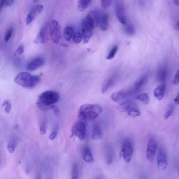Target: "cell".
Instances as JSON below:
<instances>
[{
  "instance_id": "cell-1",
  "label": "cell",
  "mask_w": 179,
  "mask_h": 179,
  "mask_svg": "<svg viewBox=\"0 0 179 179\" xmlns=\"http://www.w3.org/2000/svg\"><path fill=\"white\" fill-rule=\"evenodd\" d=\"M60 96L56 91L49 90L45 91L38 97L36 102L38 107L42 111L52 109L53 104L59 100Z\"/></svg>"
},
{
  "instance_id": "cell-2",
  "label": "cell",
  "mask_w": 179,
  "mask_h": 179,
  "mask_svg": "<svg viewBox=\"0 0 179 179\" xmlns=\"http://www.w3.org/2000/svg\"><path fill=\"white\" fill-rule=\"evenodd\" d=\"M102 112L100 106L87 104L82 105L78 111V118L83 121H92L95 120Z\"/></svg>"
},
{
  "instance_id": "cell-3",
  "label": "cell",
  "mask_w": 179,
  "mask_h": 179,
  "mask_svg": "<svg viewBox=\"0 0 179 179\" xmlns=\"http://www.w3.org/2000/svg\"><path fill=\"white\" fill-rule=\"evenodd\" d=\"M86 125L85 121L80 120L74 124L71 129V137H76L80 141L83 140L85 139Z\"/></svg>"
},
{
  "instance_id": "cell-4",
  "label": "cell",
  "mask_w": 179,
  "mask_h": 179,
  "mask_svg": "<svg viewBox=\"0 0 179 179\" xmlns=\"http://www.w3.org/2000/svg\"><path fill=\"white\" fill-rule=\"evenodd\" d=\"M32 76L28 72H23L16 75L14 81L18 85L24 88H32Z\"/></svg>"
},
{
  "instance_id": "cell-5",
  "label": "cell",
  "mask_w": 179,
  "mask_h": 179,
  "mask_svg": "<svg viewBox=\"0 0 179 179\" xmlns=\"http://www.w3.org/2000/svg\"><path fill=\"white\" fill-rule=\"evenodd\" d=\"M133 146L132 142L127 139L124 141L122 144L120 154L126 163L130 162L133 153Z\"/></svg>"
},
{
  "instance_id": "cell-6",
  "label": "cell",
  "mask_w": 179,
  "mask_h": 179,
  "mask_svg": "<svg viewBox=\"0 0 179 179\" xmlns=\"http://www.w3.org/2000/svg\"><path fill=\"white\" fill-rule=\"evenodd\" d=\"M50 37L52 41L55 43H59L61 38V30L58 22L53 20L50 26Z\"/></svg>"
},
{
  "instance_id": "cell-7",
  "label": "cell",
  "mask_w": 179,
  "mask_h": 179,
  "mask_svg": "<svg viewBox=\"0 0 179 179\" xmlns=\"http://www.w3.org/2000/svg\"><path fill=\"white\" fill-rule=\"evenodd\" d=\"M158 145L155 139L153 137L149 139L148 142L147 149V157L148 160L152 162L156 156Z\"/></svg>"
},
{
  "instance_id": "cell-8",
  "label": "cell",
  "mask_w": 179,
  "mask_h": 179,
  "mask_svg": "<svg viewBox=\"0 0 179 179\" xmlns=\"http://www.w3.org/2000/svg\"><path fill=\"white\" fill-rule=\"evenodd\" d=\"M133 90H124L113 93L111 96V99L114 102H119L132 94Z\"/></svg>"
},
{
  "instance_id": "cell-9",
  "label": "cell",
  "mask_w": 179,
  "mask_h": 179,
  "mask_svg": "<svg viewBox=\"0 0 179 179\" xmlns=\"http://www.w3.org/2000/svg\"><path fill=\"white\" fill-rule=\"evenodd\" d=\"M45 63V59L43 58L37 57L29 62L27 68L30 71H34L43 66Z\"/></svg>"
},
{
  "instance_id": "cell-10",
  "label": "cell",
  "mask_w": 179,
  "mask_h": 179,
  "mask_svg": "<svg viewBox=\"0 0 179 179\" xmlns=\"http://www.w3.org/2000/svg\"><path fill=\"white\" fill-rule=\"evenodd\" d=\"M116 13L120 22L122 24H126L127 20L125 15V8L122 4H117L116 6Z\"/></svg>"
},
{
  "instance_id": "cell-11",
  "label": "cell",
  "mask_w": 179,
  "mask_h": 179,
  "mask_svg": "<svg viewBox=\"0 0 179 179\" xmlns=\"http://www.w3.org/2000/svg\"><path fill=\"white\" fill-rule=\"evenodd\" d=\"M82 30L83 42L84 43L86 44L88 43L90 39L92 36L93 30L82 21Z\"/></svg>"
},
{
  "instance_id": "cell-12",
  "label": "cell",
  "mask_w": 179,
  "mask_h": 179,
  "mask_svg": "<svg viewBox=\"0 0 179 179\" xmlns=\"http://www.w3.org/2000/svg\"><path fill=\"white\" fill-rule=\"evenodd\" d=\"M157 163L158 167L162 170H164L167 168L168 160L167 156L162 151H160L157 157Z\"/></svg>"
},
{
  "instance_id": "cell-13",
  "label": "cell",
  "mask_w": 179,
  "mask_h": 179,
  "mask_svg": "<svg viewBox=\"0 0 179 179\" xmlns=\"http://www.w3.org/2000/svg\"><path fill=\"white\" fill-rule=\"evenodd\" d=\"M166 87V84L162 83L154 89L153 94L157 99L161 100L163 99L165 95Z\"/></svg>"
},
{
  "instance_id": "cell-14",
  "label": "cell",
  "mask_w": 179,
  "mask_h": 179,
  "mask_svg": "<svg viewBox=\"0 0 179 179\" xmlns=\"http://www.w3.org/2000/svg\"><path fill=\"white\" fill-rule=\"evenodd\" d=\"M102 136V131L99 126L95 124L92 127L91 138L93 140H98L101 139Z\"/></svg>"
},
{
  "instance_id": "cell-15",
  "label": "cell",
  "mask_w": 179,
  "mask_h": 179,
  "mask_svg": "<svg viewBox=\"0 0 179 179\" xmlns=\"http://www.w3.org/2000/svg\"><path fill=\"white\" fill-rule=\"evenodd\" d=\"M83 158L85 161L87 163H91L94 161V158L91 153L90 149L85 147L83 149Z\"/></svg>"
},
{
  "instance_id": "cell-16",
  "label": "cell",
  "mask_w": 179,
  "mask_h": 179,
  "mask_svg": "<svg viewBox=\"0 0 179 179\" xmlns=\"http://www.w3.org/2000/svg\"><path fill=\"white\" fill-rule=\"evenodd\" d=\"M148 78L147 75H144L134 83L133 86V90L134 91H138L145 85L147 82Z\"/></svg>"
},
{
  "instance_id": "cell-17",
  "label": "cell",
  "mask_w": 179,
  "mask_h": 179,
  "mask_svg": "<svg viewBox=\"0 0 179 179\" xmlns=\"http://www.w3.org/2000/svg\"><path fill=\"white\" fill-rule=\"evenodd\" d=\"M115 78L112 76L107 78L104 81L101 87V92L102 94H104L107 92L108 89L112 85L114 82Z\"/></svg>"
},
{
  "instance_id": "cell-18",
  "label": "cell",
  "mask_w": 179,
  "mask_h": 179,
  "mask_svg": "<svg viewBox=\"0 0 179 179\" xmlns=\"http://www.w3.org/2000/svg\"><path fill=\"white\" fill-rule=\"evenodd\" d=\"M109 18L107 14H103L100 20L98 25L102 31H105L108 27Z\"/></svg>"
},
{
  "instance_id": "cell-19",
  "label": "cell",
  "mask_w": 179,
  "mask_h": 179,
  "mask_svg": "<svg viewBox=\"0 0 179 179\" xmlns=\"http://www.w3.org/2000/svg\"><path fill=\"white\" fill-rule=\"evenodd\" d=\"M133 102L130 100H126L122 102L118 106V109L120 112H124L127 111L129 108L133 105Z\"/></svg>"
},
{
  "instance_id": "cell-20",
  "label": "cell",
  "mask_w": 179,
  "mask_h": 179,
  "mask_svg": "<svg viewBox=\"0 0 179 179\" xmlns=\"http://www.w3.org/2000/svg\"><path fill=\"white\" fill-rule=\"evenodd\" d=\"M167 70L166 67H163L160 69L158 72V78L162 83H165L167 79Z\"/></svg>"
},
{
  "instance_id": "cell-21",
  "label": "cell",
  "mask_w": 179,
  "mask_h": 179,
  "mask_svg": "<svg viewBox=\"0 0 179 179\" xmlns=\"http://www.w3.org/2000/svg\"><path fill=\"white\" fill-rule=\"evenodd\" d=\"M91 1L80 0L78 2L77 9L80 12H83L90 5Z\"/></svg>"
},
{
  "instance_id": "cell-22",
  "label": "cell",
  "mask_w": 179,
  "mask_h": 179,
  "mask_svg": "<svg viewBox=\"0 0 179 179\" xmlns=\"http://www.w3.org/2000/svg\"><path fill=\"white\" fill-rule=\"evenodd\" d=\"M126 112L129 116L133 118L136 117L140 115V111L135 107L134 104L129 107Z\"/></svg>"
},
{
  "instance_id": "cell-23",
  "label": "cell",
  "mask_w": 179,
  "mask_h": 179,
  "mask_svg": "<svg viewBox=\"0 0 179 179\" xmlns=\"http://www.w3.org/2000/svg\"><path fill=\"white\" fill-rule=\"evenodd\" d=\"M73 33L72 27L70 26L66 27L64 31V36L65 40L69 41L72 39Z\"/></svg>"
},
{
  "instance_id": "cell-24",
  "label": "cell",
  "mask_w": 179,
  "mask_h": 179,
  "mask_svg": "<svg viewBox=\"0 0 179 179\" xmlns=\"http://www.w3.org/2000/svg\"><path fill=\"white\" fill-rule=\"evenodd\" d=\"M136 98L137 99L140 100L145 104H147L149 103L150 101L148 94L146 93L138 95L136 96Z\"/></svg>"
},
{
  "instance_id": "cell-25",
  "label": "cell",
  "mask_w": 179,
  "mask_h": 179,
  "mask_svg": "<svg viewBox=\"0 0 179 179\" xmlns=\"http://www.w3.org/2000/svg\"><path fill=\"white\" fill-rule=\"evenodd\" d=\"M36 13H37V12H36L35 7L29 12L26 18V23L27 25L30 24L33 20L34 19L36 16Z\"/></svg>"
},
{
  "instance_id": "cell-26",
  "label": "cell",
  "mask_w": 179,
  "mask_h": 179,
  "mask_svg": "<svg viewBox=\"0 0 179 179\" xmlns=\"http://www.w3.org/2000/svg\"><path fill=\"white\" fill-rule=\"evenodd\" d=\"M114 153L112 149H109L107 151L106 154V161L108 164L112 163L114 158Z\"/></svg>"
},
{
  "instance_id": "cell-27",
  "label": "cell",
  "mask_w": 179,
  "mask_h": 179,
  "mask_svg": "<svg viewBox=\"0 0 179 179\" xmlns=\"http://www.w3.org/2000/svg\"><path fill=\"white\" fill-rule=\"evenodd\" d=\"M38 40L42 44L45 43V28L44 27L42 29L38 36Z\"/></svg>"
},
{
  "instance_id": "cell-28",
  "label": "cell",
  "mask_w": 179,
  "mask_h": 179,
  "mask_svg": "<svg viewBox=\"0 0 179 179\" xmlns=\"http://www.w3.org/2000/svg\"><path fill=\"white\" fill-rule=\"evenodd\" d=\"M174 109V106L172 104L169 106L164 115V119H167L172 115Z\"/></svg>"
},
{
  "instance_id": "cell-29",
  "label": "cell",
  "mask_w": 179,
  "mask_h": 179,
  "mask_svg": "<svg viewBox=\"0 0 179 179\" xmlns=\"http://www.w3.org/2000/svg\"><path fill=\"white\" fill-rule=\"evenodd\" d=\"M83 40V36L79 33H75L73 37V40L76 44H78Z\"/></svg>"
},
{
  "instance_id": "cell-30",
  "label": "cell",
  "mask_w": 179,
  "mask_h": 179,
  "mask_svg": "<svg viewBox=\"0 0 179 179\" xmlns=\"http://www.w3.org/2000/svg\"><path fill=\"white\" fill-rule=\"evenodd\" d=\"M118 50V47L117 46H115L114 48L111 49L110 52L109 53L108 55L106 58L107 60H110L113 59L117 52Z\"/></svg>"
},
{
  "instance_id": "cell-31",
  "label": "cell",
  "mask_w": 179,
  "mask_h": 179,
  "mask_svg": "<svg viewBox=\"0 0 179 179\" xmlns=\"http://www.w3.org/2000/svg\"><path fill=\"white\" fill-rule=\"evenodd\" d=\"M2 107L4 109L5 112L7 114L10 112L11 107V102L10 100H5L3 103Z\"/></svg>"
},
{
  "instance_id": "cell-32",
  "label": "cell",
  "mask_w": 179,
  "mask_h": 179,
  "mask_svg": "<svg viewBox=\"0 0 179 179\" xmlns=\"http://www.w3.org/2000/svg\"><path fill=\"white\" fill-rule=\"evenodd\" d=\"M125 27V31L127 34L132 35L134 34L135 30L134 27L133 26L129 23V24H126Z\"/></svg>"
},
{
  "instance_id": "cell-33",
  "label": "cell",
  "mask_w": 179,
  "mask_h": 179,
  "mask_svg": "<svg viewBox=\"0 0 179 179\" xmlns=\"http://www.w3.org/2000/svg\"><path fill=\"white\" fill-rule=\"evenodd\" d=\"M13 32V28L12 27H10L7 31L4 37V40L5 42H8L10 40L11 37Z\"/></svg>"
},
{
  "instance_id": "cell-34",
  "label": "cell",
  "mask_w": 179,
  "mask_h": 179,
  "mask_svg": "<svg viewBox=\"0 0 179 179\" xmlns=\"http://www.w3.org/2000/svg\"><path fill=\"white\" fill-rule=\"evenodd\" d=\"M40 133L42 135H45L46 132V124L45 120L42 122L40 126Z\"/></svg>"
},
{
  "instance_id": "cell-35",
  "label": "cell",
  "mask_w": 179,
  "mask_h": 179,
  "mask_svg": "<svg viewBox=\"0 0 179 179\" xmlns=\"http://www.w3.org/2000/svg\"><path fill=\"white\" fill-rule=\"evenodd\" d=\"M79 175V169L78 165L76 164H75L73 166L72 171V177H77L78 178Z\"/></svg>"
},
{
  "instance_id": "cell-36",
  "label": "cell",
  "mask_w": 179,
  "mask_h": 179,
  "mask_svg": "<svg viewBox=\"0 0 179 179\" xmlns=\"http://www.w3.org/2000/svg\"><path fill=\"white\" fill-rule=\"evenodd\" d=\"M8 151L11 154L13 153L15 149V145L13 142H9L7 146Z\"/></svg>"
},
{
  "instance_id": "cell-37",
  "label": "cell",
  "mask_w": 179,
  "mask_h": 179,
  "mask_svg": "<svg viewBox=\"0 0 179 179\" xmlns=\"http://www.w3.org/2000/svg\"><path fill=\"white\" fill-rule=\"evenodd\" d=\"M111 4V1L109 0H103L101 1V4L104 8H107L110 6Z\"/></svg>"
},
{
  "instance_id": "cell-38",
  "label": "cell",
  "mask_w": 179,
  "mask_h": 179,
  "mask_svg": "<svg viewBox=\"0 0 179 179\" xmlns=\"http://www.w3.org/2000/svg\"><path fill=\"white\" fill-rule=\"evenodd\" d=\"M58 129L56 128L51 133L49 136V138L51 140H53L55 138L58 134Z\"/></svg>"
},
{
  "instance_id": "cell-39",
  "label": "cell",
  "mask_w": 179,
  "mask_h": 179,
  "mask_svg": "<svg viewBox=\"0 0 179 179\" xmlns=\"http://www.w3.org/2000/svg\"><path fill=\"white\" fill-rule=\"evenodd\" d=\"M24 46L23 45H21L18 47V48L16 51V53L19 55L23 54L24 52Z\"/></svg>"
},
{
  "instance_id": "cell-40",
  "label": "cell",
  "mask_w": 179,
  "mask_h": 179,
  "mask_svg": "<svg viewBox=\"0 0 179 179\" xmlns=\"http://www.w3.org/2000/svg\"><path fill=\"white\" fill-rule=\"evenodd\" d=\"M179 70H178V71H177L176 75H175L174 79H173V83H174V85H178L179 82Z\"/></svg>"
},
{
  "instance_id": "cell-41",
  "label": "cell",
  "mask_w": 179,
  "mask_h": 179,
  "mask_svg": "<svg viewBox=\"0 0 179 179\" xmlns=\"http://www.w3.org/2000/svg\"><path fill=\"white\" fill-rule=\"evenodd\" d=\"M36 10L37 12L39 13H41L43 12V6L42 5H38L35 7Z\"/></svg>"
},
{
  "instance_id": "cell-42",
  "label": "cell",
  "mask_w": 179,
  "mask_h": 179,
  "mask_svg": "<svg viewBox=\"0 0 179 179\" xmlns=\"http://www.w3.org/2000/svg\"><path fill=\"white\" fill-rule=\"evenodd\" d=\"M14 2V1H4V6H11L13 4Z\"/></svg>"
},
{
  "instance_id": "cell-43",
  "label": "cell",
  "mask_w": 179,
  "mask_h": 179,
  "mask_svg": "<svg viewBox=\"0 0 179 179\" xmlns=\"http://www.w3.org/2000/svg\"><path fill=\"white\" fill-rule=\"evenodd\" d=\"M52 109L53 111L54 114L55 115H58L59 113V109L56 106L53 105Z\"/></svg>"
},
{
  "instance_id": "cell-44",
  "label": "cell",
  "mask_w": 179,
  "mask_h": 179,
  "mask_svg": "<svg viewBox=\"0 0 179 179\" xmlns=\"http://www.w3.org/2000/svg\"><path fill=\"white\" fill-rule=\"evenodd\" d=\"M174 103L176 105L179 104V94L177 95L176 98L174 100Z\"/></svg>"
},
{
  "instance_id": "cell-45",
  "label": "cell",
  "mask_w": 179,
  "mask_h": 179,
  "mask_svg": "<svg viewBox=\"0 0 179 179\" xmlns=\"http://www.w3.org/2000/svg\"><path fill=\"white\" fill-rule=\"evenodd\" d=\"M175 28H176V30H179V22L178 21L175 25Z\"/></svg>"
},
{
  "instance_id": "cell-46",
  "label": "cell",
  "mask_w": 179,
  "mask_h": 179,
  "mask_svg": "<svg viewBox=\"0 0 179 179\" xmlns=\"http://www.w3.org/2000/svg\"><path fill=\"white\" fill-rule=\"evenodd\" d=\"M36 179H42L40 175L38 174L36 176Z\"/></svg>"
},
{
  "instance_id": "cell-47",
  "label": "cell",
  "mask_w": 179,
  "mask_h": 179,
  "mask_svg": "<svg viewBox=\"0 0 179 179\" xmlns=\"http://www.w3.org/2000/svg\"><path fill=\"white\" fill-rule=\"evenodd\" d=\"M179 1H176H176H175V3L176 5H178L179 3Z\"/></svg>"
},
{
  "instance_id": "cell-48",
  "label": "cell",
  "mask_w": 179,
  "mask_h": 179,
  "mask_svg": "<svg viewBox=\"0 0 179 179\" xmlns=\"http://www.w3.org/2000/svg\"><path fill=\"white\" fill-rule=\"evenodd\" d=\"M78 178H77V177H72V179H78Z\"/></svg>"
},
{
  "instance_id": "cell-49",
  "label": "cell",
  "mask_w": 179,
  "mask_h": 179,
  "mask_svg": "<svg viewBox=\"0 0 179 179\" xmlns=\"http://www.w3.org/2000/svg\"><path fill=\"white\" fill-rule=\"evenodd\" d=\"M142 179H147L146 178H145V177H143Z\"/></svg>"
},
{
  "instance_id": "cell-50",
  "label": "cell",
  "mask_w": 179,
  "mask_h": 179,
  "mask_svg": "<svg viewBox=\"0 0 179 179\" xmlns=\"http://www.w3.org/2000/svg\"><path fill=\"white\" fill-rule=\"evenodd\" d=\"M46 179H51V178H47Z\"/></svg>"
},
{
  "instance_id": "cell-51",
  "label": "cell",
  "mask_w": 179,
  "mask_h": 179,
  "mask_svg": "<svg viewBox=\"0 0 179 179\" xmlns=\"http://www.w3.org/2000/svg\"></svg>"
}]
</instances>
